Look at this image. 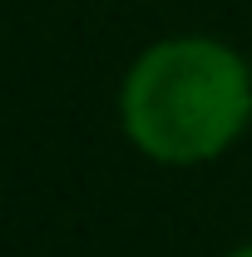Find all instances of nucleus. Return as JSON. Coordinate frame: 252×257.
I'll use <instances>...</instances> for the list:
<instances>
[{
	"instance_id": "f257e3e1",
	"label": "nucleus",
	"mask_w": 252,
	"mask_h": 257,
	"mask_svg": "<svg viewBox=\"0 0 252 257\" xmlns=\"http://www.w3.org/2000/svg\"><path fill=\"white\" fill-rule=\"evenodd\" d=\"M119 124L163 168L213 163L252 124V69L213 35L154 40L119 84Z\"/></svg>"
},
{
	"instance_id": "f03ea898",
	"label": "nucleus",
	"mask_w": 252,
	"mask_h": 257,
	"mask_svg": "<svg viewBox=\"0 0 252 257\" xmlns=\"http://www.w3.org/2000/svg\"><path fill=\"white\" fill-rule=\"evenodd\" d=\"M227 257H252V242H242V247H232Z\"/></svg>"
}]
</instances>
